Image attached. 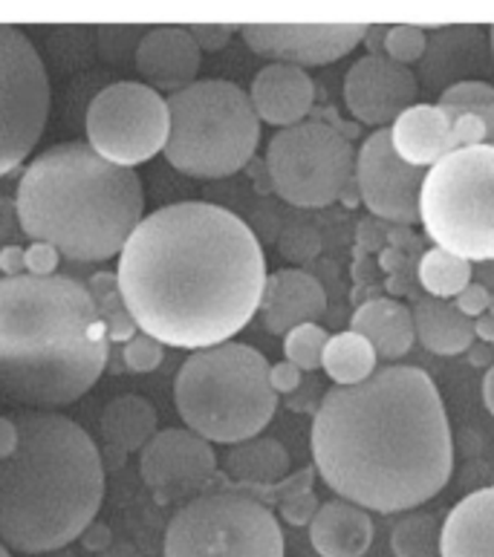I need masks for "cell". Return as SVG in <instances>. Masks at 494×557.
Wrapping results in <instances>:
<instances>
[{
  "mask_svg": "<svg viewBox=\"0 0 494 557\" xmlns=\"http://www.w3.org/2000/svg\"><path fill=\"white\" fill-rule=\"evenodd\" d=\"M116 277L139 333L194 352L232 342L260 309L269 281L249 225L197 200L145 214L119 255Z\"/></svg>",
  "mask_w": 494,
  "mask_h": 557,
  "instance_id": "6da1fadb",
  "label": "cell"
},
{
  "mask_svg": "<svg viewBox=\"0 0 494 557\" xmlns=\"http://www.w3.org/2000/svg\"><path fill=\"white\" fill-rule=\"evenodd\" d=\"M312 459L338 497L376 515L411 511L448 485L454 442L434 379L411 364L333 387L312 422Z\"/></svg>",
  "mask_w": 494,
  "mask_h": 557,
  "instance_id": "7a4b0ae2",
  "label": "cell"
},
{
  "mask_svg": "<svg viewBox=\"0 0 494 557\" xmlns=\"http://www.w3.org/2000/svg\"><path fill=\"white\" fill-rule=\"evenodd\" d=\"M110 338L87 283L76 277H0V401L59 413L92 391Z\"/></svg>",
  "mask_w": 494,
  "mask_h": 557,
  "instance_id": "3957f363",
  "label": "cell"
},
{
  "mask_svg": "<svg viewBox=\"0 0 494 557\" xmlns=\"http://www.w3.org/2000/svg\"><path fill=\"white\" fill-rule=\"evenodd\" d=\"M17 448L0 462V543L44 555L78 541L104 499V462L82 424L64 413L21 410Z\"/></svg>",
  "mask_w": 494,
  "mask_h": 557,
  "instance_id": "277c9868",
  "label": "cell"
},
{
  "mask_svg": "<svg viewBox=\"0 0 494 557\" xmlns=\"http://www.w3.org/2000/svg\"><path fill=\"white\" fill-rule=\"evenodd\" d=\"M21 232L73 263L122 255L145 220L143 180L101 159L87 141H61L26 165L17 183Z\"/></svg>",
  "mask_w": 494,
  "mask_h": 557,
  "instance_id": "5b68a950",
  "label": "cell"
},
{
  "mask_svg": "<svg viewBox=\"0 0 494 557\" xmlns=\"http://www.w3.org/2000/svg\"><path fill=\"white\" fill-rule=\"evenodd\" d=\"M272 364L249 344L226 342L185 358L174 401L188 431L218 445H240L263 433L277 410Z\"/></svg>",
  "mask_w": 494,
  "mask_h": 557,
  "instance_id": "8992f818",
  "label": "cell"
},
{
  "mask_svg": "<svg viewBox=\"0 0 494 557\" xmlns=\"http://www.w3.org/2000/svg\"><path fill=\"white\" fill-rule=\"evenodd\" d=\"M171 136L165 159L194 180H223L244 171L260 141V116L235 82L206 78L168 96Z\"/></svg>",
  "mask_w": 494,
  "mask_h": 557,
  "instance_id": "52a82bcc",
  "label": "cell"
},
{
  "mask_svg": "<svg viewBox=\"0 0 494 557\" xmlns=\"http://www.w3.org/2000/svg\"><path fill=\"white\" fill-rule=\"evenodd\" d=\"M419 223L436 249L474 263L494 260V145L460 148L428 168Z\"/></svg>",
  "mask_w": 494,
  "mask_h": 557,
  "instance_id": "ba28073f",
  "label": "cell"
},
{
  "mask_svg": "<svg viewBox=\"0 0 494 557\" xmlns=\"http://www.w3.org/2000/svg\"><path fill=\"white\" fill-rule=\"evenodd\" d=\"M165 557H284L277 517L260 499L237 491H209L188 499L165 529Z\"/></svg>",
  "mask_w": 494,
  "mask_h": 557,
  "instance_id": "9c48e42d",
  "label": "cell"
},
{
  "mask_svg": "<svg viewBox=\"0 0 494 557\" xmlns=\"http://www.w3.org/2000/svg\"><path fill=\"white\" fill-rule=\"evenodd\" d=\"M267 171L281 200L295 209H324L353 183V148L335 127L301 122L272 136Z\"/></svg>",
  "mask_w": 494,
  "mask_h": 557,
  "instance_id": "30bf717a",
  "label": "cell"
},
{
  "mask_svg": "<svg viewBox=\"0 0 494 557\" xmlns=\"http://www.w3.org/2000/svg\"><path fill=\"white\" fill-rule=\"evenodd\" d=\"M87 145L119 168H136L165 153L171 110L145 82L110 84L87 108Z\"/></svg>",
  "mask_w": 494,
  "mask_h": 557,
  "instance_id": "8fae6325",
  "label": "cell"
},
{
  "mask_svg": "<svg viewBox=\"0 0 494 557\" xmlns=\"http://www.w3.org/2000/svg\"><path fill=\"white\" fill-rule=\"evenodd\" d=\"M50 116V75L17 26L0 24V176L12 174L41 139Z\"/></svg>",
  "mask_w": 494,
  "mask_h": 557,
  "instance_id": "7c38bea8",
  "label": "cell"
},
{
  "mask_svg": "<svg viewBox=\"0 0 494 557\" xmlns=\"http://www.w3.org/2000/svg\"><path fill=\"white\" fill-rule=\"evenodd\" d=\"M422 168H411L391 145V131H373L356 159V185L370 214L391 223H419V194L425 183Z\"/></svg>",
  "mask_w": 494,
  "mask_h": 557,
  "instance_id": "4fadbf2b",
  "label": "cell"
},
{
  "mask_svg": "<svg viewBox=\"0 0 494 557\" xmlns=\"http://www.w3.org/2000/svg\"><path fill=\"white\" fill-rule=\"evenodd\" d=\"M365 24H249L240 26L251 52L275 64L293 67H324L344 59L365 38Z\"/></svg>",
  "mask_w": 494,
  "mask_h": 557,
  "instance_id": "5bb4252c",
  "label": "cell"
},
{
  "mask_svg": "<svg viewBox=\"0 0 494 557\" xmlns=\"http://www.w3.org/2000/svg\"><path fill=\"white\" fill-rule=\"evenodd\" d=\"M218 457L209 440L188 428H168L153 436L139 454V474L160 499L197 494L211 483Z\"/></svg>",
  "mask_w": 494,
  "mask_h": 557,
  "instance_id": "9a60e30c",
  "label": "cell"
},
{
  "mask_svg": "<svg viewBox=\"0 0 494 557\" xmlns=\"http://www.w3.org/2000/svg\"><path fill=\"white\" fill-rule=\"evenodd\" d=\"M419 84L411 70L399 61L370 52L361 55L344 75V101L361 125L385 131L413 108Z\"/></svg>",
  "mask_w": 494,
  "mask_h": 557,
  "instance_id": "2e32d148",
  "label": "cell"
},
{
  "mask_svg": "<svg viewBox=\"0 0 494 557\" xmlns=\"http://www.w3.org/2000/svg\"><path fill=\"white\" fill-rule=\"evenodd\" d=\"M202 50L188 33V26H153L136 44V70L153 90L171 96L192 87L200 73Z\"/></svg>",
  "mask_w": 494,
  "mask_h": 557,
  "instance_id": "e0dca14e",
  "label": "cell"
},
{
  "mask_svg": "<svg viewBox=\"0 0 494 557\" xmlns=\"http://www.w3.org/2000/svg\"><path fill=\"white\" fill-rule=\"evenodd\" d=\"M249 99L260 122L284 131L307 119L316 101V84L307 70L293 64H269L251 78Z\"/></svg>",
  "mask_w": 494,
  "mask_h": 557,
  "instance_id": "ac0fdd59",
  "label": "cell"
},
{
  "mask_svg": "<svg viewBox=\"0 0 494 557\" xmlns=\"http://www.w3.org/2000/svg\"><path fill=\"white\" fill-rule=\"evenodd\" d=\"M263 324L272 335H284L301 324H316L328 312V292L304 269H281L269 275L263 292Z\"/></svg>",
  "mask_w": 494,
  "mask_h": 557,
  "instance_id": "d6986e66",
  "label": "cell"
},
{
  "mask_svg": "<svg viewBox=\"0 0 494 557\" xmlns=\"http://www.w3.org/2000/svg\"><path fill=\"white\" fill-rule=\"evenodd\" d=\"M387 131L399 159L422 171L434 168L440 159L457 150L454 119L440 104H413Z\"/></svg>",
  "mask_w": 494,
  "mask_h": 557,
  "instance_id": "ffe728a7",
  "label": "cell"
},
{
  "mask_svg": "<svg viewBox=\"0 0 494 557\" xmlns=\"http://www.w3.org/2000/svg\"><path fill=\"white\" fill-rule=\"evenodd\" d=\"M440 557H494V485L471 491L448 511Z\"/></svg>",
  "mask_w": 494,
  "mask_h": 557,
  "instance_id": "44dd1931",
  "label": "cell"
},
{
  "mask_svg": "<svg viewBox=\"0 0 494 557\" xmlns=\"http://www.w3.org/2000/svg\"><path fill=\"white\" fill-rule=\"evenodd\" d=\"M310 543L321 557H365L373 546V520L361 506L330 499L312 520Z\"/></svg>",
  "mask_w": 494,
  "mask_h": 557,
  "instance_id": "7402d4cb",
  "label": "cell"
},
{
  "mask_svg": "<svg viewBox=\"0 0 494 557\" xmlns=\"http://www.w3.org/2000/svg\"><path fill=\"white\" fill-rule=\"evenodd\" d=\"M353 333L365 335L379 358L396 361L405 352H411L417 342V326L413 312L394 298H373L361 304L350 318Z\"/></svg>",
  "mask_w": 494,
  "mask_h": 557,
  "instance_id": "603a6c76",
  "label": "cell"
},
{
  "mask_svg": "<svg viewBox=\"0 0 494 557\" xmlns=\"http://www.w3.org/2000/svg\"><path fill=\"white\" fill-rule=\"evenodd\" d=\"M413 326L419 344L434 356H460L474 344V324L454 304L436 298H422L413 304Z\"/></svg>",
  "mask_w": 494,
  "mask_h": 557,
  "instance_id": "cb8c5ba5",
  "label": "cell"
},
{
  "mask_svg": "<svg viewBox=\"0 0 494 557\" xmlns=\"http://www.w3.org/2000/svg\"><path fill=\"white\" fill-rule=\"evenodd\" d=\"M157 410L148 399L127 393L116 396L108 408L101 410V436L110 448L122 450V454H143L145 445L157 436Z\"/></svg>",
  "mask_w": 494,
  "mask_h": 557,
  "instance_id": "d4e9b609",
  "label": "cell"
},
{
  "mask_svg": "<svg viewBox=\"0 0 494 557\" xmlns=\"http://www.w3.org/2000/svg\"><path fill=\"white\" fill-rule=\"evenodd\" d=\"M226 474L246 485L281 483L289 474V454L272 436H255L229 448Z\"/></svg>",
  "mask_w": 494,
  "mask_h": 557,
  "instance_id": "484cf974",
  "label": "cell"
},
{
  "mask_svg": "<svg viewBox=\"0 0 494 557\" xmlns=\"http://www.w3.org/2000/svg\"><path fill=\"white\" fill-rule=\"evenodd\" d=\"M376 349L365 335L344 330L338 335H330L328 349L321 370L333 379L338 387H353V384L368 382L376 373Z\"/></svg>",
  "mask_w": 494,
  "mask_h": 557,
  "instance_id": "4316f807",
  "label": "cell"
},
{
  "mask_svg": "<svg viewBox=\"0 0 494 557\" xmlns=\"http://www.w3.org/2000/svg\"><path fill=\"white\" fill-rule=\"evenodd\" d=\"M419 283H422V289L436 300H448L457 298L462 292L469 289L471 283H474V267H471L469 260H460L448 255L443 249H428L419 260Z\"/></svg>",
  "mask_w": 494,
  "mask_h": 557,
  "instance_id": "83f0119b",
  "label": "cell"
},
{
  "mask_svg": "<svg viewBox=\"0 0 494 557\" xmlns=\"http://www.w3.org/2000/svg\"><path fill=\"white\" fill-rule=\"evenodd\" d=\"M87 292H90L92 304L99 309V318L104 330H108L110 342L127 344L139 333V326H136L134 315H131V309L125 304L116 272H96V275H90Z\"/></svg>",
  "mask_w": 494,
  "mask_h": 557,
  "instance_id": "f1b7e54d",
  "label": "cell"
},
{
  "mask_svg": "<svg viewBox=\"0 0 494 557\" xmlns=\"http://www.w3.org/2000/svg\"><path fill=\"white\" fill-rule=\"evenodd\" d=\"M443 525L434 515H408L391 532V549L396 557H440Z\"/></svg>",
  "mask_w": 494,
  "mask_h": 557,
  "instance_id": "f546056e",
  "label": "cell"
},
{
  "mask_svg": "<svg viewBox=\"0 0 494 557\" xmlns=\"http://www.w3.org/2000/svg\"><path fill=\"white\" fill-rule=\"evenodd\" d=\"M440 108H457L469 110L474 116L483 119V125L489 127V141H494V87L478 78H466L452 87H445L436 99Z\"/></svg>",
  "mask_w": 494,
  "mask_h": 557,
  "instance_id": "4dcf8cb0",
  "label": "cell"
},
{
  "mask_svg": "<svg viewBox=\"0 0 494 557\" xmlns=\"http://www.w3.org/2000/svg\"><path fill=\"white\" fill-rule=\"evenodd\" d=\"M330 335L324 333V326L319 324H301L289 330L284 338V352L286 361L295 364L298 370H319L321 361H324V349H328Z\"/></svg>",
  "mask_w": 494,
  "mask_h": 557,
  "instance_id": "1f68e13d",
  "label": "cell"
},
{
  "mask_svg": "<svg viewBox=\"0 0 494 557\" xmlns=\"http://www.w3.org/2000/svg\"><path fill=\"white\" fill-rule=\"evenodd\" d=\"M425 47H428V38L422 26H413V24L387 26V33H385L387 59L399 61V64L408 67V64H413V61H422Z\"/></svg>",
  "mask_w": 494,
  "mask_h": 557,
  "instance_id": "d6a6232c",
  "label": "cell"
},
{
  "mask_svg": "<svg viewBox=\"0 0 494 557\" xmlns=\"http://www.w3.org/2000/svg\"><path fill=\"white\" fill-rule=\"evenodd\" d=\"M122 358H125V367L131 373H153L165 358V344H160L151 335L136 333L122 349Z\"/></svg>",
  "mask_w": 494,
  "mask_h": 557,
  "instance_id": "836d02e7",
  "label": "cell"
},
{
  "mask_svg": "<svg viewBox=\"0 0 494 557\" xmlns=\"http://www.w3.org/2000/svg\"><path fill=\"white\" fill-rule=\"evenodd\" d=\"M321 503L316 499L310 488L289 491L284 499H281V517H284L289 525H312L316 515H319Z\"/></svg>",
  "mask_w": 494,
  "mask_h": 557,
  "instance_id": "e575fe53",
  "label": "cell"
},
{
  "mask_svg": "<svg viewBox=\"0 0 494 557\" xmlns=\"http://www.w3.org/2000/svg\"><path fill=\"white\" fill-rule=\"evenodd\" d=\"M319 234L312 232L310 225H293V228H286L284 240H281V251L293 260H307L312 255H319Z\"/></svg>",
  "mask_w": 494,
  "mask_h": 557,
  "instance_id": "d590c367",
  "label": "cell"
},
{
  "mask_svg": "<svg viewBox=\"0 0 494 557\" xmlns=\"http://www.w3.org/2000/svg\"><path fill=\"white\" fill-rule=\"evenodd\" d=\"M61 255L47 243H33L29 249H26V275L35 277H52L59 275L55 269H59Z\"/></svg>",
  "mask_w": 494,
  "mask_h": 557,
  "instance_id": "8d00e7d4",
  "label": "cell"
},
{
  "mask_svg": "<svg viewBox=\"0 0 494 557\" xmlns=\"http://www.w3.org/2000/svg\"><path fill=\"white\" fill-rule=\"evenodd\" d=\"M232 29L235 26H223V24H194L188 26V33H192V38L197 41V47H200L202 52H218L223 50L229 41H232Z\"/></svg>",
  "mask_w": 494,
  "mask_h": 557,
  "instance_id": "74e56055",
  "label": "cell"
},
{
  "mask_svg": "<svg viewBox=\"0 0 494 557\" xmlns=\"http://www.w3.org/2000/svg\"><path fill=\"white\" fill-rule=\"evenodd\" d=\"M489 304H492V292H489L483 283H471L469 289L454 298V307L460 309L466 318H474V321H478L480 315H486Z\"/></svg>",
  "mask_w": 494,
  "mask_h": 557,
  "instance_id": "f35d334b",
  "label": "cell"
},
{
  "mask_svg": "<svg viewBox=\"0 0 494 557\" xmlns=\"http://www.w3.org/2000/svg\"><path fill=\"white\" fill-rule=\"evenodd\" d=\"M269 382H272V391L275 393H293L301 387V370L289 361H277L269 370Z\"/></svg>",
  "mask_w": 494,
  "mask_h": 557,
  "instance_id": "ab89813d",
  "label": "cell"
},
{
  "mask_svg": "<svg viewBox=\"0 0 494 557\" xmlns=\"http://www.w3.org/2000/svg\"><path fill=\"white\" fill-rule=\"evenodd\" d=\"M21 232V216H17V202L0 194V243L12 240ZM24 234V232H21Z\"/></svg>",
  "mask_w": 494,
  "mask_h": 557,
  "instance_id": "60d3db41",
  "label": "cell"
},
{
  "mask_svg": "<svg viewBox=\"0 0 494 557\" xmlns=\"http://www.w3.org/2000/svg\"><path fill=\"white\" fill-rule=\"evenodd\" d=\"M0 272H3V277L26 275V249H21V246H3L0 249Z\"/></svg>",
  "mask_w": 494,
  "mask_h": 557,
  "instance_id": "b9f144b4",
  "label": "cell"
},
{
  "mask_svg": "<svg viewBox=\"0 0 494 557\" xmlns=\"http://www.w3.org/2000/svg\"><path fill=\"white\" fill-rule=\"evenodd\" d=\"M17 448V422L12 417H0V462L9 459Z\"/></svg>",
  "mask_w": 494,
  "mask_h": 557,
  "instance_id": "7bdbcfd3",
  "label": "cell"
},
{
  "mask_svg": "<svg viewBox=\"0 0 494 557\" xmlns=\"http://www.w3.org/2000/svg\"><path fill=\"white\" fill-rule=\"evenodd\" d=\"M82 541L84 546H90V549H110L113 546V541H110V532H108V525H99V523H92L87 532L82 534Z\"/></svg>",
  "mask_w": 494,
  "mask_h": 557,
  "instance_id": "ee69618b",
  "label": "cell"
},
{
  "mask_svg": "<svg viewBox=\"0 0 494 557\" xmlns=\"http://www.w3.org/2000/svg\"><path fill=\"white\" fill-rule=\"evenodd\" d=\"M474 335H478L480 342L486 344H494V315H480L478 321H474Z\"/></svg>",
  "mask_w": 494,
  "mask_h": 557,
  "instance_id": "f6af8a7d",
  "label": "cell"
},
{
  "mask_svg": "<svg viewBox=\"0 0 494 557\" xmlns=\"http://www.w3.org/2000/svg\"><path fill=\"white\" fill-rule=\"evenodd\" d=\"M99 557H143V552L136 549L134 543H113L110 549L99 552Z\"/></svg>",
  "mask_w": 494,
  "mask_h": 557,
  "instance_id": "bcb514c9",
  "label": "cell"
},
{
  "mask_svg": "<svg viewBox=\"0 0 494 557\" xmlns=\"http://www.w3.org/2000/svg\"><path fill=\"white\" fill-rule=\"evenodd\" d=\"M474 277H478L483 286H486L489 292H494V260H489V263H480V267H474Z\"/></svg>",
  "mask_w": 494,
  "mask_h": 557,
  "instance_id": "7dc6e473",
  "label": "cell"
},
{
  "mask_svg": "<svg viewBox=\"0 0 494 557\" xmlns=\"http://www.w3.org/2000/svg\"><path fill=\"white\" fill-rule=\"evenodd\" d=\"M483 401H486V410L494 417V364L486 370V379H483Z\"/></svg>",
  "mask_w": 494,
  "mask_h": 557,
  "instance_id": "c3c4849f",
  "label": "cell"
},
{
  "mask_svg": "<svg viewBox=\"0 0 494 557\" xmlns=\"http://www.w3.org/2000/svg\"><path fill=\"white\" fill-rule=\"evenodd\" d=\"M474 352H478V356H474V361H478V364H483V361L489 358V347H478Z\"/></svg>",
  "mask_w": 494,
  "mask_h": 557,
  "instance_id": "681fc988",
  "label": "cell"
},
{
  "mask_svg": "<svg viewBox=\"0 0 494 557\" xmlns=\"http://www.w3.org/2000/svg\"><path fill=\"white\" fill-rule=\"evenodd\" d=\"M489 44H492V59H494V24L489 26Z\"/></svg>",
  "mask_w": 494,
  "mask_h": 557,
  "instance_id": "f907efd6",
  "label": "cell"
},
{
  "mask_svg": "<svg viewBox=\"0 0 494 557\" xmlns=\"http://www.w3.org/2000/svg\"><path fill=\"white\" fill-rule=\"evenodd\" d=\"M0 557H12V552H9L3 543H0Z\"/></svg>",
  "mask_w": 494,
  "mask_h": 557,
  "instance_id": "816d5d0a",
  "label": "cell"
},
{
  "mask_svg": "<svg viewBox=\"0 0 494 557\" xmlns=\"http://www.w3.org/2000/svg\"><path fill=\"white\" fill-rule=\"evenodd\" d=\"M489 315H494V292H492V304H489Z\"/></svg>",
  "mask_w": 494,
  "mask_h": 557,
  "instance_id": "f5cc1de1",
  "label": "cell"
}]
</instances>
